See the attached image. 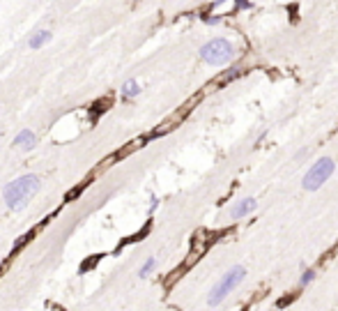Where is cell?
<instances>
[{"label":"cell","mask_w":338,"mask_h":311,"mask_svg":"<svg viewBox=\"0 0 338 311\" xmlns=\"http://www.w3.org/2000/svg\"><path fill=\"white\" fill-rule=\"evenodd\" d=\"M39 187H42L39 175H35V173L21 175V178L12 180V182L2 189V201H5V205H7L12 212H18V210L28 207L30 198L39 191Z\"/></svg>","instance_id":"6da1fadb"},{"label":"cell","mask_w":338,"mask_h":311,"mask_svg":"<svg viewBox=\"0 0 338 311\" xmlns=\"http://www.w3.org/2000/svg\"><path fill=\"white\" fill-rule=\"evenodd\" d=\"M244 276H246V270H244L242 265H235L230 267L228 272H225L221 279H219V284L209 291V297H207V304L209 307H219V304L223 302L228 295L233 293L237 286L244 281Z\"/></svg>","instance_id":"7a4b0ae2"},{"label":"cell","mask_w":338,"mask_h":311,"mask_svg":"<svg viewBox=\"0 0 338 311\" xmlns=\"http://www.w3.org/2000/svg\"><path fill=\"white\" fill-rule=\"evenodd\" d=\"M200 58H203V62H207V65H214V67H219V65H225V62L233 60L235 55V49L233 44L228 42V39H223V37H217V39H209L207 44L200 46Z\"/></svg>","instance_id":"3957f363"},{"label":"cell","mask_w":338,"mask_h":311,"mask_svg":"<svg viewBox=\"0 0 338 311\" xmlns=\"http://www.w3.org/2000/svg\"><path fill=\"white\" fill-rule=\"evenodd\" d=\"M334 166H336V164H334L331 157H322V159H318L311 169L306 171V175H304V189H308V191L320 189V187L331 178Z\"/></svg>","instance_id":"277c9868"},{"label":"cell","mask_w":338,"mask_h":311,"mask_svg":"<svg viewBox=\"0 0 338 311\" xmlns=\"http://www.w3.org/2000/svg\"><path fill=\"white\" fill-rule=\"evenodd\" d=\"M196 102H198V97H196V99H191L189 104H184V106L180 108V111H175V113H173L170 118H168L166 122H161L159 127H156V129H154V136H161V134H166V132H170V129H175L177 124H182V120L191 113V106H193Z\"/></svg>","instance_id":"5b68a950"},{"label":"cell","mask_w":338,"mask_h":311,"mask_svg":"<svg viewBox=\"0 0 338 311\" xmlns=\"http://www.w3.org/2000/svg\"><path fill=\"white\" fill-rule=\"evenodd\" d=\"M35 145H37V134L33 129H21L17 134V138H14V148H18L23 152L35 150Z\"/></svg>","instance_id":"8992f818"},{"label":"cell","mask_w":338,"mask_h":311,"mask_svg":"<svg viewBox=\"0 0 338 311\" xmlns=\"http://www.w3.org/2000/svg\"><path fill=\"white\" fill-rule=\"evenodd\" d=\"M253 210H255V198H242V201H237V203L233 205L230 217H233V219H242L246 214H251Z\"/></svg>","instance_id":"52a82bcc"},{"label":"cell","mask_w":338,"mask_h":311,"mask_svg":"<svg viewBox=\"0 0 338 311\" xmlns=\"http://www.w3.org/2000/svg\"><path fill=\"white\" fill-rule=\"evenodd\" d=\"M244 74V69L239 67V65H235V67H230V69H225L223 74H219L217 76V81L212 83V86H228L230 81H235V79H239Z\"/></svg>","instance_id":"ba28073f"},{"label":"cell","mask_w":338,"mask_h":311,"mask_svg":"<svg viewBox=\"0 0 338 311\" xmlns=\"http://www.w3.org/2000/svg\"><path fill=\"white\" fill-rule=\"evenodd\" d=\"M51 37H53L51 30H35L33 37H30V42H28V46L37 51V49H42V46L49 44V42H51Z\"/></svg>","instance_id":"9c48e42d"},{"label":"cell","mask_w":338,"mask_h":311,"mask_svg":"<svg viewBox=\"0 0 338 311\" xmlns=\"http://www.w3.org/2000/svg\"><path fill=\"white\" fill-rule=\"evenodd\" d=\"M140 95V83L136 79H129L122 83V97L124 99H134Z\"/></svg>","instance_id":"30bf717a"},{"label":"cell","mask_w":338,"mask_h":311,"mask_svg":"<svg viewBox=\"0 0 338 311\" xmlns=\"http://www.w3.org/2000/svg\"><path fill=\"white\" fill-rule=\"evenodd\" d=\"M154 267H156V258H152V256H150L148 260H145V263L140 265V270H138V276H140V279H145V276H150V275H152V272H154Z\"/></svg>","instance_id":"8fae6325"},{"label":"cell","mask_w":338,"mask_h":311,"mask_svg":"<svg viewBox=\"0 0 338 311\" xmlns=\"http://www.w3.org/2000/svg\"><path fill=\"white\" fill-rule=\"evenodd\" d=\"M315 276H318V270H315V267H308V270H304V272H302L299 284H302V286H311L313 281H315Z\"/></svg>","instance_id":"7c38bea8"},{"label":"cell","mask_w":338,"mask_h":311,"mask_svg":"<svg viewBox=\"0 0 338 311\" xmlns=\"http://www.w3.org/2000/svg\"><path fill=\"white\" fill-rule=\"evenodd\" d=\"M203 21H205V23H209V26H214V23H221V17H212V14H205V17H203Z\"/></svg>","instance_id":"4fadbf2b"},{"label":"cell","mask_w":338,"mask_h":311,"mask_svg":"<svg viewBox=\"0 0 338 311\" xmlns=\"http://www.w3.org/2000/svg\"><path fill=\"white\" fill-rule=\"evenodd\" d=\"M239 9H251V2H249V0H237V5H235V12H239Z\"/></svg>","instance_id":"5bb4252c"},{"label":"cell","mask_w":338,"mask_h":311,"mask_svg":"<svg viewBox=\"0 0 338 311\" xmlns=\"http://www.w3.org/2000/svg\"><path fill=\"white\" fill-rule=\"evenodd\" d=\"M156 207H159V198H156V196H152V203H150V214H154Z\"/></svg>","instance_id":"9a60e30c"}]
</instances>
